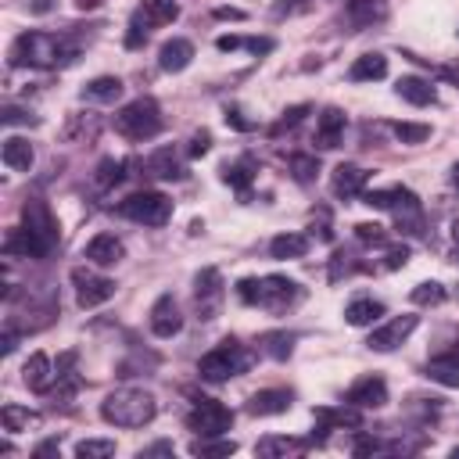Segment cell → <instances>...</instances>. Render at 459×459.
<instances>
[{"instance_id":"cell-1","label":"cell","mask_w":459,"mask_h":459,"mask_svg":"<svg viewBox=\"0 0 459 459\" xmlns=\"http://www.w3.org/2000/svg\"><path fill=\"white\" fill-rule=\"evenodd\" d=\"M79 58V44L65 33H22L12 44V65L19 68H65Z\"/></svg>"},{"instance_id":"cell-2","label":"cell","mask_w":459,"mask_h":459,"mask_svg":"<svg viewBox=\"0 0 459 459\" xmlns=\"http://www.w3.org/2000/svg\"><path fill=\"white\" fill-rule=\"evenodd\" d=\"M158 413V402L144 388H119L101 402V416L115 427H147Z\"/></svg>"},{"instance_id":"cell-3","label":"cell","mask_w":459,"mask_h":459,"mask_svg":"<svg viewBox=\"0 0 459 459\" xmlns=\"http://www.w3.org/2000/svg\"><path fill=\"white\" fill-rule=\"evenodd\" d=\"M162 126L165 123H162V108H158L154 98H137V101L123 105L119 115H115V133L133 140V144H144V140L158 137Z\"/></svg>"},{"instance_id":"cell-4","label":"cell","mask_w":459,"mask_h":459,"mask_svg":"<svg viewBox=\"0 0 459 459\" xmlns=\"http://www.w3.org/2000/svg\"><path fill=\"white\" fill-rule=\"evenodd\" d=\"M251 362H255V355H251L241 341H223L219 348H212L209 355H202L198 377L209 381V384H223V381H230V377H241Z\"/></svg>"},{"instance_id":"cell-5","label":"cell","mask_w":459,"mask_h":459,"mask_svg":"<svg viewBox=\"0 0 459 459\" xmlns=\"http://www.w3.org/2000/svg\"><path fill=\"white\" fill-rule=\"evenodd\" d=\"M22 230H26L29 244H33V258L54 255V248H58V219H54V212L47 209V202L29 198V202L22 205Z\"/></svg>"},{"instance_id":"cell-6","label":"cell","mask_w":459,"mask_h":459,"mask_svg":"<svg viewBox=\"0 0 459 459\" xmlns=\"http://www.w3.org/2000/svg\"><path fill=\"white\" fill-rule=\"evenodd\" d=\"M119 216L140 226H165L172 219V202L158 191H137L126 202H119Z\"/></svg>"},{"instance_id":"cell-7","label":"cell","mask_w":459,"mask_h":459,"mask_svg":"<svg viewBox=\"0 0 459 459\" xmlns=\"http://www.w3.org/2000/svg\"><path fill=\"white\" fill-rule=\"evenodd\" d=\"M223 302H226V284H223V273L219 269H202L198 277H194V313H198V320L202 323H212L216 316H219V309H223Z\"/></svg>"},{"instance_id":"cell-8","label":"cell","mask_w":459,"mask_h":459,"mask_svg":"<svg viewBox=\"0 0 459 459\" xmlns=\"http://www.w3.org/2000/svg\"><path fill=\"white\" fill-rule=\"evenodd\" d=\"M187 427L194 431V434H202V438H209V434H226L230 427H233V409L230 406H223V402H216V399H194V409L187 413Z\"/></svg>"},{"instance_id":"cell-9","label":"cell","mask_w":459,"mask_h":459,"mask_svg":"<svg viewBox=\"0 0 459 459\" xmlns=\"http://www.w3.org/2000/svg\"><path fill=\"white\" fill-rule=\"evenodd\" d=\"M72 284H75V302H79V309H98V305H105V302L115 295V281L101 277V273L86 269V265H75V269H72Z\"/></svg>"},{"instance_id":"cell-10","label":"cell","mask_w":459,"mask_h":459,"mask_svg":"<svg viewBox=\"0 0 459 459\" xmlns=\"http://www.w3.org/2000/svg\"><path fill=\"white\" fill-rule=\"evenodd\" d=\"M298 298H302V291H298L295 281L281 277V273H273V277H262V298H258V305L269 309L273 316H284Z\"/></svg>"},{"instance_id":"cell-11","label":"cell","mask_w":459,"mask_h":459,"mask_svg":"<svg viewBox=\"0 0 459 459\" xmlns=\"http://www.w3.org/2000/svg\"><path fill=\"white\" fill-rule=\"evenodd\" d=\"M316 416V431L320 434H313V441H320L323 445V438L330 434V431H341V427H348V431H359L362 427V409H355V406H337V409H316L313 413Z\"/></svg>"},{"instance_id":"cell-12","label":"cell","mask_w":459,"mask_h":459,"mask_svg":"<svg viewBox=\"0 0 459 459\" xmlns=\"http://www.w3.org/2000/svg\"><path fill=\"white\" fill-rule=\"evenodd\" d=\"M344 402L355 406V409H381V406H388V384H384V377H359L344 392Z\"/></svg>"},{"instance_id":"cell-13","label":"cell","mask_w":459,"mask_h":459,"mask_svg":"<svg viewBox=\"0 0 459 459\" xmlns=\"http://www.w3.org/2000/svg\"><path fill=\"white\" fill-rule=\"evenodd\" d=\"M416 323H420L416 316H395V320H388L384 327H377L366 344H370L374 352H395L399 344H406V337L416 330Z\"/></svg>"},{"instance_id":"cell-14","label":"cell","mask_w":459,"mask_h":459,"mask_svg":"<svg viewBox=\"0 0 459 459\" xmlns=\"http://www.w3.org/2000/svg\"><path fill=\"white\" fill-rule=\"evenodd\" d=\"M183 330V313H179V302L172 295H162L154 305H151V334L169 341Z\"/></svg>"},{"instance_id":"cell-15","label":"cell","mask_w":459,"mask_h":459,"mask_svg":"<svg viewBox=\"0 0 459 459\" xmlns=\"http://www.w3.org/2000/svg\"><path fill=\"white\" fill-rule=\"evenodd\" d=\"M22 381H26V388L36 392V395H47V392L54 388L58 370L51 366V355H47V352H33V355H29V362L22 366Z\"/></svg>"},{"instance_id":"cell-16","label":"cell","mask_w":459,"mask_h":459,"mask_svg":"<svg viewBox=\"0 0 459 459\" xmlns=\"http://www.w3.org/2000/svg\"><path fill=\"white\" fill-rule=\"evenodd\" d=\"M344 126H348V115H344L341 108H334V105L323 108V115H320V123H316V147H323V151L341 147Z\"/></svg>"},{"instance_id":"cell-17","label":"cell","mask_w":459,"mask_h":459,"mask_svg":"<svg viewBox=\"0 0 459 459\" xmlns=\"http://www.w3.org/2000/svg\"><path fill=\"white\" fill-rule=\"evenodd\" d=\"M366 179H370V172H366L362 165L341 162V165L334 169V176H330V191H334L337 198H355V194H362Z\"/></svg>"},{"instance_id":"cell-18","label":"cell","mask_w":459,"mask_h":459,"mask_svg":"<svg viewBox=\"0 0 459 459\" xmlns=\"http://www.w3.org/2000/svg\"><path fill=\"white\" fill-rule=\"evenodd\" d=\"M123 255H126V248L115 233H98L83 248V258L94 262V265H115V262H123Z\"/></svg>"},{"instance_id":"cell-19","label":"cell","mask_w":459,"mask_h":459,"mask_svg":"<svg viewBox=\"0 0 459 459\" xmlns=\"http://www.w3.org/2000/svg\"><path fill=\"white\" fill-rule=\"evenodd\" d=\"M291 392H284V388H265V392H255L251 399H248V413L251 416H281V413H288L291 409Z\"/></svg>"},{"instance_id":"cell-20","label":"cell","mask_w":459,"mask_h":459,"mask_svg":"<svg viewBox=\"0 0 459 459\" xmlns=\"http://www.w3.org/2000/svg\"><path fill=\"white\" fill-rule=\"evenodd\" d=\"M101 115H94V112H72L68 115V123H65V140L68 144H94L98 140V133H101Z\"/></svg>"},{"instance_id":"cell-21","label":"cell","mask_w":459,"mask_h":459,"mask_svg":"<svg viewBox=\"0 0 459 459\" xmlns=\"http://www.w3.org/2000/svg\"><path fill=\"white\" fill-rule=\"evenodd\" d=\"M395 94H399L402 101L416 105V108H427V105L438 101V90H434L431 79H423V75H402V79L395 83Z\"/></svg>"},{"instance_id":"cell-22","label":"cell","mask_w":459,"mask_h":459,"mask_svg":"<svg viewBox=\"0 0 459 459\" xmlns=\"http://www.w3.org/2000/svg\"><path fill=\"white\" fill-rule=\"evenodd\" d=\"M305 448H309V441H302V438L269 434V438H262L255 445V455H262V459H284V455H302Z\"/></svg>"},{"instance_id":"cell-23","label":"cell","mask_w":459,"mask_h":459,"mask_svg":"<svg viewBox=\"0 0 459 459\" xmlns=\"http://www.w3.org/2000/svg\"><path fill=\"white\" fill-rule=\"evenodd\" d=\"M344 12H348V22L359 26V29L377 26V22L388 19V4H384V0H348Z\"/></svg>"},{"instance_id":"cell-24","label":"cell","mask_w":459,"mask_h":459,"mask_svg":"<svg viewBox=\"0 0 459 459\" xmlns=\"http://www.w3.org/2000/svg\"><path fill=\"white\" fill-rule=\"evenodd\" d=\"M191 61H194V44L191 40H169L158 51V68L162 72H183Z\"/></svg>"},{"instance_id":"cell-25","label":"cell","mask_w":459,"mask_h":459,"mask_svg":"<svg viewBox=\"0 0 459 459\" xmlns=\"http://www.w3.org/2000/svg\"><path fill=\"white\" fill-rule=\"evenodd\" d=\"M423 374L445 388H459V352H445V355H434L427 359Z\"/></svg>"},{"instance_id":"cell-26","label":"cell","mask_w":459,"mask_h":459,"mask_svg":"<svg viewBox=\"0 0 459 459\" xmlns=\"http://www.w3.org/2000/svg\"><path fill=\"white\" fill-rule=\"evenodd\" d=\"M123 98V79L115 75H98L83 86V101H94V105H115Z\"/></svg>"},{"instance_id":"cell-27","label":"cell","mask_w":459,"mask_h":459,"mask_svg":"<svg viewBox=\"0 0 459 459\" xmlns=\"http://www.w3.org/2000/svg\"><path fill=\"white\" fill-rule=\"evenodd\" d=\"M144 169H147V176H154V179H183V162H179V154H176L172 147L154 151V154L144 162Z\"/></svg>"},{"instance_id":"cell-28","label":"cell","mask_w":459,"mask_h":459,"mask_svg":"<svg viewBox=\"0 0 459 459\" xmlns=\"http://www.w3.org/2000/svg\"><path fill=\"white\" fill-rule=\"evenodd\" d=\"M384 75H388V58L384 54H362L348 68L352 83H374V79H384Z\"/></svg>"},{"instance_id":"cell-29","label":"cell","mask_w":459,"mask_h":459,"mask_svg":"<svg viewBox=\"0 0 459 459\" xmlns=\"http://www.w3.org/2000/svg\"><path fill=\"white\" fill-rule=\"evenodd\" d=\"M0 158H4V165L15 169V172H29L36 154H33V144H29L26 137H8V140H4V151H0Z\"/></svg>"},{"instance_id":"cell-30","label":"cell","mask_w":459,"mask_h":459,"mask_svg":"<svg viewBox=\"0 0 459 459\" xmlns=\"http://www.w3.org/2000/svg\"><path fill=\"white\" fill-rule=\"evenodd\" d=\"M0 423H4V431H8V434H22V431L40 427V413H33V409H26V406L8 402L4 409H0Z\"/></svg>"},{"instance_id":"cell-31","label":"cell","mask_w":459,"mask_h":459,"mask_svg":"<svg viewBox=\"0 0 459 459\" xmlns=\"http://www.w3.org/2000/svg\"><path fill=\"white\" fill-rule=\"evenodd\" d=\"M305 251H309V237H305V233H281V237L269 241V255L281 258V262H288V258H305Z\"/></svg>"},{"instance_id":"cell-32","label":"cell","mask_w":459,"mask_h":459,"mask_svg":"<svg viewBox=\"0 0 459 459\" xmlns=\"http://www.w3.org/2000/svg\"><path fill=\"white\" fill-rule=\"evenodd\" d=\"M140 15L147 26H172L179 19L176 0H140Z\"/></svg>"},{"instance_id":"cell-33","label":"cell","mask_w":459,"mask_h":459,"mask_svg":"<svg viewBox=\"0 0 459 459\" xmlns=\"http://www.w3.org/2000/svg\"><path fill=\"white\" fill-rule=\"evenodd\" d=\"M381 316H384V305L374 302V298H355V302H348V309H344V320H348L352 327H370V323L381 320Z\"/></svg>"},{"instance_id":"cell-34","label":"cell","mask_w":459,"mask_h":459,"mask_svg":"<svg viewBox=\"0 0 459 459\" xmlns=\"http://www.w3.org/2000/svg\"><path fill=\"white\" fill-rule=\"evenodd\" d=\"M233 452H237V441L233 438H223V434H209V438H194L191 441V455H202V459L233 455Z\"/></svg>"},{"instance_id":"cell-35","label":"cell","mask_w":459,"mask_h":459,"mask_svg":"<svg viewBox=\"0 0 459 459\" xmlns=\"http://www.w3.org/2000/svg\"><path fill=\"white\" fill-rule=\"evenodd\" d=\"M223 179L230 183L233 191H241V198H244L248 187H251V179H255V162H251V158H241V162H233V165L226 162V165H223Z\"/></svg>"},{"instance_id":"cell-36","label":"cell","mask_w":459,"mask_h":459,"mask_svg":"<svg viewBox=\"0 0 459 459\" xmlns=\"http://www.w3.org/2000/svg\"><path fill=\"white\" fill-rule=\"evenodd\" d=\"M262 352L269 355V359H288L291 352H295V334H284V330H269V334H262Z\"/></svg>"},{"instance_id":"cell-37","label":"cell","mask_w":459,"mask_h":459,"mask_svg":"<svg viewBox=\"0 0 459 459\" xmlns=\"http://www.w3.org/2000/svg\"><path fill=\"white\" fill-rule=\"evenodd\" d=\"M123 176H126V162H119V158H105V162H98V169H94V183L101 191H108V187H115V183H123Z\"/></svg>"},{"instance_id":"cell-38","label":"cell","mask_w":459,"mask_h":459,"mask_svg":"<svg viewBox=\"0 0 459 459\" xmlns=\"http://www.w3.org/2000/svg\"><path fill=\"white\" fill-rule=\"evenodd\" d=\"M75 455L79 459H108V455H115V441H108V438H86V441L75 445Z\"/></svg>"},{"instance_id":"cell-39","label":"cell","mask_w":459,"mask_h":459,"mask_svg":"<svg viewBox=\"0 0 459 459\" xmlns=\"http://www.w3.org/2000/svg\"><path fill=\"white\" fill-rule=\"evenodd\" d=\"M392 133L402 144H423V140H431V126L427 123H395Z\"/></svg>"},{"instance_id":"cell-40","label":"cell","mask_w":459,"mask_h":459,"mask_svg":"<svg viewBox=\"0 0 459 459\" xmlns=\"http://www.w3.org/2000/svg\"><path fill=\"white\" fill-rule=\"evenodd\" d=\"M402 194H406V187H384V191H366L362 202L370 205V209H388V212H392Z\"/></svg>"},{"instance_id":"cell-41","label":"cell","mask_w":459,"mask_h":459,"mask_svg":"<svg viewBox=\"0 0 459 459\" xmlns=\"http://www.w3.org/2000/svg\"><path fill=\"white\" fill-rule=\"evenodd\" d=\"M320 172V158L316 154H291V176L298 183H313Z\"/></svg>"},{"instance_id":"cell-42","label":"cell","mask_w":459,"mask_h":459,"mask_svg":"<svg viewBox=\"0 0 459 459\" xmlns=\"http://www.w3.org/2000/svg\"><path fill=\"white\" fill-rule=\"evenodd\" d=\"M409 298H413L416 305H441V302H445V288H441L438 281H423V284L413 288Z\"/></svg>"},{"instance_id":"cell-43","label":"cell","mask_w":459,"mask_h":459,"mask_svg":"<svg viewBox=\"0 0 459 459\" xmlns=\"http://www.w3.org/2000/svg\"><path fill=\"white\" fill-rule=\"evenodd\" d=\"M355 237H359L362 244H370V248H384V244H388V233H384V226H377V223H359V226H355Z\"/></svg>"},{"instance_id":"cell-44","label":"cell","mask_w":459,"mask_h":459,"mask_svg":"<svg viewBox=\"0 0 459 459\" xmlns=\"http://www.w3.org/2000/svg\"><path fill=\"white\" fill-rule=\"evenodd\" d=\"M0 123H4V126H36L40 119H36L33 112H26V108L4 105V108H0Z\"/></svg>"},{"instance_id":"cell-45","label":"cell","mask_w":459,"mask_h":459,"mask_svg":"<svg viewBox=\"0 0 459 459\" xmlns=\"http://www.w3.org/2000/svg\"><path fill=\"white\" fill-rule=\"evenodd\" d=\"M144 44H147V22H144V15L137 12L133 22H130V33H126V47L137 51V47H144Z\"/></svg>"},{"instance_id":"cell-46","label":"cell","mask_w":459,"mask_h":459,"mask_svg":"<svg viewBox=\"0 0 459 459\" xmlns=\"http://www.w3.org/2000/svg\"><path fill=\"white\" fill-rule=\"evenodd\" d=\"M237 298H241L244 305H258V298H262V281L244 277V281L237 284Z\"/></svg>"},{"instance_id":"cell-47","label":"cell","mask_w":459,"mask_h":459,"mask_svg":"<svg viewBox=\"0 0 459 459\" xmlns=\"http://www.w3.org/2000/svg\"><path fill=\"white\" fill-rule=\"evenodd\" d=\"M305 115H309V105H295V108H288V112H284V119H281L277 126H273V133H284V130H295V126H298V123H302Z\"/></svg>"},{"instance_id":"cell-48","label":"cell","mask_w":459,"mask_h":459,"mask_svg":"<svg viewBox=\"0 0 459 459\" xmlns=\"http://www.w3.org/2000/svg\"><path fill=\"white\" fill-rule=\"evenodd\" d=\"M352 269H355L352 255H348V251H337V255H334V262H330V281H341V277H348Z\"/></svg>"},{"instance_id":"cell-49","label":"cell","mask_w":459,"mask_h":459,"mask_svg":"<svg viewBox=\"0 0 459 459\" xmlns=\"http://www.w3.org/2000/svg\"><path fill=\"white\" fill-rule=\"evenodd\" d=\"M209 147H212V133H209V130H198V133L191 137V144H187V154H191V158H202V154H209Z\"/></svg>"},{"instance_id":"cell-50","label":"cell","mask_w":459,"mask_h":459,"mask_svg":"<svg viewBox=\"0 0 459 459\" xmlns=\"http://www.w3.org/2000/svg\"><path fill=\"white\" fill-rule=\"evenodd\" d=\"M241 47H244V51H251V54H269V51L277 47V44H273L269 36H248Z\"/></svg>"},{"instance_id":"cell-51","label":"cell","mask_w":459,"mask_h":459,"mask_svg":"<svg viewBox=\"0 0 459 459\" xmlns=\"http://www.w3.org/2000/svg\"><path fill=\"white\" fill-rule=\"evenodd\" d=\"M409 262V248L402 244V248H388V255H384V265L388 269H402Z\"/></svg>"},{"instance_id":"cell-52","label":"cell","mask_w":459,"mask_h":459,"mask_svg":"<svg viewBox=\"0 0 459 459\" xmlns=\"http://www.w3.org/2000/svg\"><path fill=\"white\" fill-rule=\"evenodd\" d=\"M22 4H26L33 15H47V12L58 4V0H22Z\"/></svg>"},{"instance_id":"cell-53","label":"cell","mask_w":459,"mask_h":459,"mask_svg":"<svg viewBox=\"0 0 459 459\" xmlns=\"http://www.w3.org/2000/svg\"><path fill=\"white\" fill-rule=\"evenodd\" d=\"M241 44H244V36H219V40H216V47H219L223 54H230V51H241Z\"/></svg>"},{"instance_id":"cell-54","label":"cell","mask_w":459,"mask_h":459,"mask_svg":"<svg viewBox=\"0 0 459 459\" xmlns=\"http://www.w3.org/2000/svg\"><path fill=\"white\" fill-rule=\"evenodd\" d=\"M226 126H233V130H251V123H248V119H241V112H237V108H226Z\"/></svg>"},{"instance_id":"cell-55","label":"cell","mask_w":459,"mask_h":459,"mask_svg":"<svg viewBox=\"0 0 459 459\" xmlns=\"http://www.w3.org/2000/svg\"><path fill=\"white\" fill-rule=\"evenodd\" d=\"M147 455H172V445L169 441H158V445H151V448L140 452V459H147Z\"/></svg>"},{"instance_id":"cell-56","label":"cell","mask_w":459,"mask_h":459,"mask_svg":"<svg viewBox=\"0 0 459 459\" xmlns=\"http://www.w3.org/2000/svg\"><path fill=\"white\" fill-rule=\"evenodd\" d=\"M216 19H230V22H241V19H244V12H237V8H216Z\"/></svg>"},{"instance_id":"cell-57","label":"cell","mask_w":459,"mask_h":459,"mask_svg":"<svg viewBox=\"0 0 459 459\" xmlns=\"http://www.w3.org/2000/svg\"><path fill=\"white\" fill-rule=\"evenodd\" d=\"M33 455H58V441H44V445H36V452Z\"/></svg>"},{"instance_id":"cell-58","label":"cell","mask_w":459,"mask_h":459,"mask_svg":"<svg viewBox=\"0 0 459 459\" xmlns=\"http://www.w3.org/2000/svg\"><path fill=\"white\" fill-rule=\"evenodd\" d=\"M101 4H105V0H75L79 12H94V8H101Z\"/></svg>"},{"instance_id":"cell-59","label":"cell","mask_w":459,"mask_h":459,"mask_svg":"<svg viewBox=\"0 0 459 459\" xmlns=\"http://www.w3.org/2000/svg\"><path fill=\"white\" fill-rule=\"evenodd\" d=\"M302 4V0H277V15H284V12H295Z\"/></svg>"},{"instance_id":"cell-60","label":"cell","mask_w":459,"mask_h":459,"mask_svg":"<svg viewBox=\"0 0 459 459\" xmlns=\"http://www.w3.org/2000/svg\"><path fill=\"white\" fill-rule=\"evenodd\" d=\"M452 244H455V251H459V219L452 223Z\"/></svg>"},{"instance_id":"cell-61","label":"cell","mask_w":459,"mask_h":459,"mask_svg":"<svg viewBox=\"0 0 459 459\" xmlns=\"http://www.w3.org/2000/svg\"><path fill=\"white\" fill-rule=\"evenodd\" d=\"M452 183H455V191H459V162L452 165Z\"/></svg>"},{"instance_id":"cell-62","label":"cell","mask_w":459,"mask_h":459,"mask_svg":"<svg viewBox=\"0 0 459 459\" xmlns=\"http://www.w3.org/2000/svg\"><path fill=\"white\" fill-rule=\"evenodd\" d=\"M452 455H455V459H459V448H452Z\"/></svg>"}]
</instances>
